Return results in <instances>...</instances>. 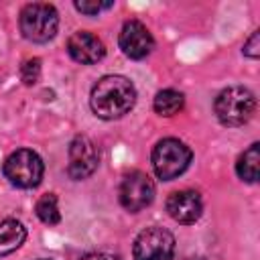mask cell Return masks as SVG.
I'll use <instances>...</instances> for the list:
<instances>
[{
    "mask_svg": "<svg viewBox=\"0 0 260 260\" xmlns=\"http://www.w3.org/2000/svg\"><path fill=\"white\" fill-rule=\"evenodd\" d=\"M193 158L191 148L177 138H162L152 148V167L158 179L173 181L183 175Z\"/></svg>",
    "mask_w": 260,
    "mask_h": 260,
    "instance_id": "277c9868",
    "label": "cell"
},
{
    "mask_svg": "<svg viewBox=\"0 0 260 260\" xmlns=\"http://www.w3.org/2000/svg\"><path fill=\"white\" fill-rule=\"evenodd\" d=\"M167 211L177 223H195L201 217L203 211V201L201 195L193 189H183L175 191L167 199Z\"/></svg>",
    "mask_w": 260,
    "mask_h": 260,
    "instance_id": "30bf717a",
    "label": "cell"
},
{
    "mask_svg": "<svg viewBox=\"0 0 260 260\" xmlns=\"http://www.w3.org/2000/svg\"><path fill=\"white\" fill-rule=\"evenodd\" d=\"M136 102V87L124 75H106L93 87L89 95V106L93 114L102 120L122 118L132 110Z\"/></svg>",
    "mask_w": 260,
    "mask_h": 260,
    "instance_id": "6da1fadb",
    "label": "cell"
},
{
    "mask_svg": "<svg viewBox=\"0 0 260 260\" xmlns=\"http://www.w3.org/2000/svg\"><path fill=\"white\" fill-rule=\"evenodd\" d=\"M43 260H47V258H43Z\"/></svg>",
    "mask_w": 260,
    "mask_h": 260,
    "instance_id": "44dd1931",
    "label": "cell"
},
{
    "mask_svg": "<svg viewBox=\"0 0 260 260\" xmlns=\"http://www.w3.org/2000/svg\"><path fill=\"white\" fill-rule=\"evenodd\" d=\"M118 41L122 53L130 59H144L154 47V39L150 30L140 20H126Z\"/></svg>",
    "mask_w": 260,
    "mask_h": 260,
    "instance_id": "9c48e42d",
    "label": "cell"
},
{
    "mask_svg": "<svg viewBox=\"0 0 260 260\" xmlns=\"http://www.w3.org/2000/svg\"><path fill=\"white\" fill-rule=\"evenodd\" d=\"M175 238L169 230L150 225L134 240V260H173Z\"/></svg>",
    "mask_w": 260,
    "mask_h": 260,
    "instance_id": "8992f818",
    "label": "cell"
},
{
    "mask_svg": "<svg viewBox=\"0 0 260 260\" xmlns=\"http://www.w3.org/2000/svg\"><path fill=\"white\" fill-rule=\"evenodd\" d=\"M260 32L258 30H254L252 32V37L248 39V43L244 45V55H248L250 59H256L258 55H260Z\"/></svg>",
    "mask_w": 260,
    "mask_h": 260,
    "instance_id": "ac0fdd59",
    "label": "cell"
},
{
    "mask_svg": "<svg viewBox=\"0 0 260 260\" xmlns=\"http://www.w3.org/2000/svg\"><path fill=\"white\" fill-rule=\"evenodd\" d=\"M35 211H37V217L43 223H47V225H57L61 221V213H59V205H57V195H53V193L43 195L37 201Z\"/></svg>",
    "mask_w": 260,
    "mask_h": 260,
    "instance_id": "9a60e30c",
    "label": "cell"
},
{
    "mask_svg": "<svg viewBox=\"0 0 260 260\" xmlns=\"http://www.w3.org/2000/svg\"><path fill=\"white\" fill-rule=\"evenodd\" d=\"M215 116L223 126L236 128L244 126L256 110V98L254 93L244 85H232L217 93L215 98Z\"/></svg>",
    "mask_w": 260,
    "mask_h": 260,
    "instance_id": "7a4b0ae2",
    "label": "cell"
},
{
    "mask_svg": "<svg viewBox=\"0 0 260 260\" xmlns=\"http://www.w3.org/2000/svg\"><path fill=\"white\" fill-rule=\"evenodd\" d=\"M20 32L24 39L32 43H47L57 35L59 28V14L55 6L45 2H32L26 4L20 10Z\"/></svg>",
    "mask_w": 260,
    "mask_h": 260,
    "instance_id": "3957f363",
    "label": "cell"
},
{
    "mask_svg": "<svg viewBox=\"0 0 260 260\" xmlns=\"http://www.w3.org/2000/svg\"><path fill=\"white\" fill-rule=\"evenodd\" d=\"M26 240V228L18 219L0 221V258L18 250Z\"/></svg>",
    "mask_w": 260,
    "mask_h": 260,
    "instance_id": "7c38bea8",
    "label": "cell"
},
{
    "mask_svg": "<svg viewBox=\"0 0 260 260\" xmlns=\"http://www.w3.org/2000/svg\"><path fill=\"white\" fill-rule=\"evenodd\" d=\"M67 53L71 55L73 61H77L81 65H91V63H98L104 59L106 47L93 32L77 30L67 41Z\"/></svg>",
    "mask_w": 260,
    "mask_h": 260,
    "instance_id": "8fae6325",
    "label": "cell"
},
{
    "mask_svg": "<svg viewBox=\"0 0 260 260\" xmlns=\"http://www.w3.org/2000/svg\"><path fill=\"white\" fill-rule=\"evenodd\" d=\"M152 199H154V183L146 173L134 171L124 177L120 185V203L124 209H128L130 213L142 211L152 203Z\"/></svg>",
    "mask_w": 260,
    "mask_h": 260,
    "instance_id": "52a82bcc",
    "label": "cell"
},
{
    "mask_svg": "<svg viewBox=\"0 0 260 260\" xmlns=\"http://www.w3.org/2000/svg\"><path fill=\"white\" fill-rule=\"evenodd\" d=\"M258 162H260V144L254 142L240 154V158L236 162L238 177L246 183H256L258 181Z\"/></svg>",
    "mask_w": 260,
    "mask_h": 260,
    "instance_id": "4fadbf2b",
    "label": "cell"
},
{
    "mask_svg": "<svg viewBox=\"0 0 260 260\" xmlns=\"http://www.w3.org/2000/svg\"><path fill=\"white\" fill-rule=\"evenodd\" d=\"M81 260H118V258L106 252H91V254H85Z\"/></svg>",
    "mask_w": 260,
    "mask_h": 260,
    "instance_id": "d6986e66",
    "label": "cell"
},
{
    "mask_svg": "<svg viewBox=\"0 0 260 260\" xmlns=\"http://www.w3.org/2000/svg\"><path fill=\"white\" fill-rule=\"evenodd\" d=\"M41 77V59H26L22 65H20V79L26 83V85H35Z\"/></svg>",
    "mask_w": 260,
    "mask_h": 260,
    "instance_id": "2e32d148",
    "label": "cell"
},
{
    "mask_svg": "<svg viewBox=\"0 0 260 260\" xmlns=\"http://www.w3.org/2000/svg\"><path fill=\"white\" fill-rule=\"evenodd\" d=\"M183 104H185V98L181 91L177 89H162L156 93L154 98V112L160 114V116H175L177 112L183 110Z\"/></svg>",
    "mask_w": 260,
    "mask_h": 260,
    "instance_id": "5bb4252c",
    "label": "cell"
},
{
    "mask_svg": "<svg viewBox=\"0 0 260 260\" xmlns=\"http://www.w3.org/2000/svg\"><path fill=\"white\" fill-rule=\"evenodd\" d=\"M2 173L14 187L32 189L41 183L43 173H45V165L35 150L18 148L6 156L4 165H2Z\"/></svg>",
    "mask_w": 260,
    "mask_h": 260,
    "instance_id": "5b68a950",
    "label": "cell"
},
{
    "mask_svg": "<svg viewBox=\"0 0 260 260\" xmlns=\"http://www.w3.org/2000/svg\"><path fill=\"white\" fill-rule=\"evenodd\" d=\"M189 260H207V258H203V256H195V258H189Z\"/></svg>",
    "mask_w": 260,
    "mask_h": 260,
    "instance_id": "ffe728a7",
    "label": "cell"
},
{
    "mask_svg": "<svg viewBox=\"0 0 260 260\" xmlns=\"http://www.w3.org/2000/svg\"><path fill=\"white\" fill-rule=\"evenodd\" d=\"M112 4H114V2H100V0H77V2H75V8H77L79 12H83V14L93 16V14H98L100 10L110 8Z\"/></svg>",
    "mask_w": 260,
    "mask_h": 260,
    "instance_id": "e0dca14e",
    "label": "cell"
},
{
    "mask_svg": "<svg viewBox=\"0 0 260 260\" xmlns=\"http://www.w3.org/2000/svg\"><path fill=\"white\" fill-rule=\"evenodd\" d=\"M98 162H100V154L95 144L87 136L77 134L69 144V165H67L69 177L75 181L87 179L98 169Z\"/></svg>",
    "mask_w": 260,
    "mask_h": 260,
    "instance_id": "ba28073f",
    "label": "cell"
}]
</instances>
